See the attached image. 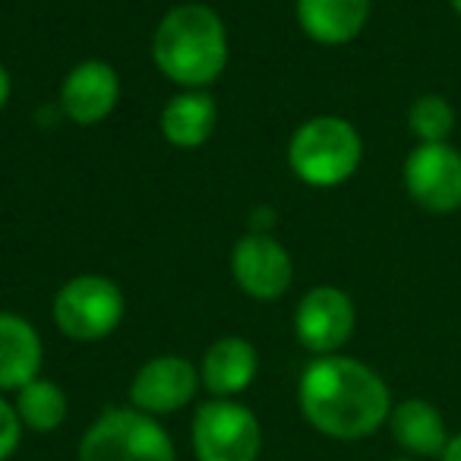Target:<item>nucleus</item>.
Returning <instances> with one entry per match:
<instances>
[{
  "instance_id": "nucleus-1",
  "label": "nucleus",
  "mask_w": 461,
  "mask_h": 461,
  "mask_svg": "<svg viewBox=\"0 0 461 461\" xmlns=\"http://www.w3.org/2000/svg\"><path fill=\"white\" fill-rule=\"evenodd\" d=\"M301 414L316 433L357 442L389 423L392 389L370 364L348 354L313 357L297 383Z\"/></svg>"
},
{
  "instance_id": "nucleus-2",
  "label": "nucleus",
  "mask_w": 461,
  "mask_h": 461,
  "mask_svg": "<svg viewBox=\"0 0 461 461\" xmlns=\"http://www.w3.org/2000/svg\"><path fill=\"white\" fill-rule=\"evenodd\" d=\"M155 67L184 89H205L228 67V32L205 4L167 10L152 35Z\"/></svg>"
},
{
  "instance_id": "nucleus-3",
  "label": "nucleus",
  "mask_w": 461,
  "mask_h": 461,
  "mask_svg": "<svg viewBox=\"0 0 461 461\" xmlns=\"http://www.w3.org/2000/svg\"><path fill=\"white\" fill-rule=\"evenodd\" d=\"M364 158V140L345 117L320 114L294 130L288 142V165L297 180L316 190H332L351 180Z\"/></svg>"
},
{
  "instance_id": "nucleus-4",
  "label": "nucleus",
  "mask_w": 461,
  "mask_h": 461,
  "mask_svg": "<svg viewBox=\"0 0 461 461\" xmlns=\"http://www.w3.org/2000/svg\"><path fill=\"white\" fill-rule=\"evenodd\" d=\"M79 461H177V448L158 417L130 408H108L86 427Z\"/></svg>"
},
{
  "instance_id": "nucleus-5",
  "label": "nucleus",
  "mask_w": 461,
  "mask_h": 461,
  "mask_svg": "<svg viewBox=\"0 0 461 461\" xmlns=\"http://www.w3.org/2000/svg\"><path fill=\"white\" fill-rule=\"evenodd\" d=\"M190 446L196 461H257L263 423L238 398H209L193 411Z\"/></svg>"
},
{
  "instance_id": "nucleus-6",
  "label": "nucleus",
  "mask_w": 461,
  "mask_h": 461,
  "mask_svg": "<svg viewBox=\"0 0 461 461\" xmlns=\"http://www.w3.org/2000/svg\"><path fill=\"white\" fill-rule=\"evenodd\" d=\"M127 313L123 291L104 276H77L54 297V322L73 341H102Z\"/></svg>"
},
{
  "instance_id": "nucleus-7",
  "label": "nucleus",
  "mask_w": 461,
  "mask_h": 461,
  "mask_svg": "<svg viewBox=\"0 0 461 461\" xmlns=\"http://www.w3.org/2000/svg\"><path fill=\"white\" fill-rule=\"evenodd\" d=\"M402 177L420 209L433 215L461 209V152L452 142H417L404 158Z\"/></svg>"
},
{
  "instance_id": "nucleus-8",
  "label": "nucleus",
  "mask_w": 461,
  "mask_h": 461,
  "mask_svg": "<svg viewBox=\"0 0 461 461\" xmlns=\"http://www.w3.org/2000/svg\"><path fill=\"white\" fill-rule=\"evenodd\" d=\"M354 326H357V310L351 294L335 285L307 291L294 310V335L313 357L339 354L351 341Z\"/></svg>"
},
{
  "instance_id": "nucleus-9",
  "label": "nucleus",
  "mask_w": 461,
  "mask_h": 461,
  "mask_svg": "<svg viewBox=\"0 0 461 461\" xmlns=\"http://www.w3.org/2000/svg\"><path fill=\"white\" fill-rule=\"evenodd\" d=\"M230 272L247 297L253 301H276L294 282V259L266 230H253L240 238L230 253Z\"/></svg>"
},
{
  "instance_id": "nucleus-10",
  "label": "nucleus",
  "mask_w": 461,
  "mask_h": 461,
  "mask_svg": "<svg viewBox=\"0 0 461 461\" xmlns=\"http://www.w3.org/2000/svg\"><path fill=\"white\" fill-rule=\"evenodd\" d=\"M199 392V370L180 354H161L136 370L130 383V404L142 414L165 417L186 408Z\"/></svg>"
},
{
  "instance_id": "nucleus-11",
  "label": "nucleus",
  "mask_w": 461,
  "mask_h": 461,
  "mask_svg": "<svg viewBox=\"0 0 461 461\" xmlns=\"http://www.w3.org/2000/svg\"><path fill=\"white\" fill-rule=\"evenodd\" d=\"M121 98V77L104 60H83L60 83V108L79 127H95Z\"/></svg>"
},
{
  "instance_id": "nucleus-12",
  "label": "nucleus",
  "mask_w": 461,
  "mask_h": 461,
  "mask_svg": "<svg viewBox=\"0 0 461 461\" xmlns=\"http://www.w3.org/2000/svg\"><path fill=\"white\" fill-rule=\"evenodd\" d=\"M257 348L240 335H224L212 341L199 364V383L212 398H238L257 379Z\"/></svg>"
},
{
  "instance_id": "nucleus-13",
  "label": "nucleus",
  "mask_w": 461,
  "mask_h": 461,
  "mask_svg": "<svg viewBox=\"0 0 461 461\" xmlns=\"http://www.w3.org/2000/svg\"><path fill=\"white\" fill-rule=\"evenodd\" d=\"M385 427H389L395 446L408 458H420V461L439 458L448 436H452L442 411L433 402H427V398H404V402L392 404V414Z\"/></svg>"
},
{
  "instance_id": "nucleus-14",
  "label": "nucleus",
  "mask_w": 461,
  "mask_h": 461,
  "mask_svg": "<svg viewBox=\"0 0 461 461\" xmlns=\"http://www.w3.org/2000/svg\"><path fill=\"white\" fill-rule=\"evenodd\" d=\"M373 0H297L294 14L307 39L339 48L354 41L370 23Z\"/></svg>"
},
{
  "instance_id": "nucleus-15",
  "label": "nucleus",
  "mask_w": 461,
  "mask_h": 461,
  "mask_svg": "<svg viewBox=\"0 0 461 461\" xmlns=\"http://www.w3.org/2000/svg\"><path fill=\"white\" fill-rule=\"evenodd\" d=\"M41 360L45 348L32 322L16 313H0V392H20L39 379Z\"/></svg>"
},
{
  "instance_id": "nucleus-16",
  "label": "nucleus",
  "mask_w": 461,
  "mask_h": 461,
  "mask_svg": "<svg viewBox=\"0 0 461 461\" xmlns=\"http://www.w3.org/2000/svg\"><path fill=\"white\" fill-rule=\"evenodd\" d=\"M218 123V104L209 92L186 89L174 95L161 111V136L174 149H199Z\"/></svg>"
},
{
  "instance_id": "nucleus-17",
  "label": "nucleus",
  "mask_w": 461,
  "mask_h": 461,
  "mask_svg": "<svg viewBox=\"0 0 461 461\" xmlns=\"http://www.w3.org/2000/svg\"><path fill=\"white\" fill-rule=\"evenodd\" d=\"M14 408L26 429H32V433H54L58 427H64L67 414H70V398H67V392L54 379L39 376L16 392Z\"/></svg>"
},
{
  "instance_id": "nucleus-18",
  "label": "nucleus",
  "mask_w": 461,
  "mask_h": 461,
  "mask_svg": "<svg viewBox=\"0 0 461 461\" xmlns=\"http://www.w3.org/2000/svg\"><path fill=\"white\" fill-rule=\"evenodd\" d=\"M408 130L417 142H448L455 130V108L442 95H420L408 108Z\"/></svg>"
},
{
  "instance_id": "nucleus-19",
  "label": "nucleus",
  "mask_w": 461,
  "mask_h": 461,
  "mask_svg": "<svg viewBox=\"0 0 461 461\" xmlns=\"http://www.w3.org/2000/svg\"><path fill=\"white\" fill-rule=\"evenodd\" d=\"M23 429L26 427H23L14 402L0 395V461H10L16 455V448L23 442Z\"/></svg>"
},
{
  "instance_id": "nucleus-20",
  "label": "nucleus",
  "mask_w": 461,
  "mask_h": 461,
  "mask_svg": "<svg viewBox=\"0 0 461 461\" xmlns=\"http://www.w3.org/2000/svg\"><path fill=\"white\" fill-rule=\"evenodd\" d=\"M439 461H461V429L448 436V442H446V448H442Z\"/></svg>"
},
{
  "instance_id": "nucleus-21",
  "label": "nucleus",
  "mask_w": 461,
  "mask_h": 461,
  "mask_svg": "<svg viewBox=\"0 0 461 461\" xmlns=\"http://www.w3.org/2000/svg\"><path fill=\"white\" fill-rule=\"evenodd\" d=\"M10 92H14V83H10V73H7V67L0 64V108L10 102Z\"/></svg>"
},
{
  "instance_id": "nucleus-22",
  "label": "nucleus",
  "mask_w": 461,
  "mask_h": 461,
  "mask_svg": "<svg viewBox=\"0 0 461 461\" xmlns=\"http://www.w3.org/2000/svg\"><path fill=\"white\" fill-rule=\"evenodd\" d=\"M448 7H452V10H455V16L461 20V0H448Z\"/></svg>"
},
{
  "instance_id": "nucleus-23",
  "label": "nucleus",
  "mask_w": 461,
  "mask_h": 461,
  "mask_svg": "<svg viewBox=\"0 0 461 461\" xmlns=\"http://www.w3.org/2000/svg\"><path fill=\"white\" fill-rule=\"evenodd\" d=\"M389 461H420V458H408V455H402V458H389Z\"/></svg>"
}]
</instances>
